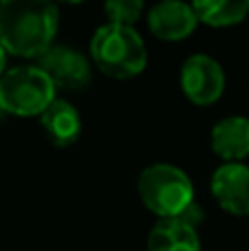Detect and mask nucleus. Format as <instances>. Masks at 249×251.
Returning <instances> with one entry per match:
<instances>
[{"label":"nucleus","instance_id":"obj_1","mask_svg":"<svg viewBox=\"0 0 249 251\" xmlns=\"http://www.w3.org/2000/svg\"><path fill=\"white\" fill-rule=\"evenodd\" d=\"M57 31V7L44 0L0 2V44L20 57H40Z\"/></svg>","mask_w":249,"mask_h":251},{"label":"nucleus","instance_id":"obj_2","mask_svg":"<svg viewBox=\"0 0 249 251\" xmlns=\"http://www.w3.org/2000/svg\"><path fill=\"white\" fill-rule=\"evenodd\" d=\"M91 57L95 66L115 79H130L144 73L148 64L146 42L132 26L108 25L100 26L91 40Z\"/></svg>","mask_w":249,"mask_h":251},{"label":"nucleus","instance_id":"obj_3","mask_svg":"<svg viewBox=\"0 0 249 251\" xmlns=\"http://www.w3.org/2000/svg\"><path fill=\"white\" fill-rule=\"evenodd\" d=\"M139 199L161 221L183 218L194 205V187L183 170L168 163L146 168L137 181Z\"/></svg>","mask_w":249,"mask_h":251},{"label":"nucleus","instance_id":"obj_4","mask_svg":"<svg viewBox=\"0 0 249 251\" xmlns=\"http://www.w3.org/2000/svg\"><path fill=\"white\" fill-rule=\"evenodd\" d=\"M55 101V86L38 66H16L0 77V104L18 117L42 115Z\"/></svg>","mask_w":249,"mask_h":251},{"label":"nucleus","instance_id":"obj_5","mask_svg":"<svg viewBox=\"0 0 249 251\" xmlns=\"http://www.w3.org/2000/svg\"><path fill=\"white\" fill-rule=\"evenodd\" d=\"M181 88L197 106L214 104L225 88V73L210 55H192L181 66Z\"/></svg>","mask_w":249,"mask_h":251},{"label":"nucleus","instance_id":"obj_6","mask_svg":"<svg viewBox=\"0 0 249 251\" xmlns=\"http://www.w3.org/2000/svg\"><path fill=\"white\" fill-rule=\"evenodd\" d=\"M38 69L44 71L55 88L77 91L84 88L91 79L88 60L75 49L66 47H51L47 53L38 57Z\"/></svg>","mask_w":249,"mask_h":251},{"label":"nucleus","instance_id":"obj_7","mask_svg":"<svg viewBox=\"0 0 249 251\" xmlns=\"http://www.w3.org/2000/svg\"><path fill=\"white\" fill-rule=\"evenodd\" d=\"M212 194L225 212L249 216V168L243 163H225L212 176Z\"/></svg>","mask_w":249,"mask_h":251},{"label":"nucleus","instance_id":"obj_8","mask_svg":"<svg viewBox=\"0 0 249 251\" xmlns=\"http://www.w3.org/2000/svg\"><path fill=\"white\" fill-rule=\"evenodd\" d=\"M199 18L194 13L192 4L179 2V0H166L150 9L148 26L159 40L176 42V40L188 38L194 31Z\"/></svg>","mask_w":249,"mask_h":251},{"label":"nucleus","instance_id":"obj_9","mask_svg":"<svg viewBox=\"0 0 249 251\" xmlns=\"http://www.w3.org/2000/svg\"><path fill=\"white\" fill-rule=\"evenodd\" d=\"M148 251H201L197 227L183 218H166L152 227Z\"/></svg>","mask_w":249,"mask_h":251},{"label":"nucleus","instance_id":"obj_10","mask_svg":"<svg viewBox=\"0 0 249 251\" xmlns=\"http://www.w3.org/2000/svg\"><path fill=\"white\" fill-rule=\"evenodd\" d=\"M212 150L227 163L249 154V119L225 117L212 128Z\"/></svg>","mask_w":249,"mask_h":251},{"label":"nucleus","instance_id":"obj_11","mask_svg":"<svg viewBox=\"0 0 249 251\" xmlns=\"http://www.w3.org/2000/svg\"><path fill=\"white\" fill-rule=\"evenodd\" d=\"M42 128L47 137L51 139L53 146L66 148L71 143L77 141L79 132H82V119L79 113L64 100H55L42 115Z\"/></svg>","mask_w":249,"mask_h":251},{"label":"nucleus","instance_id":"obj_12","mask_svg":"<svg viewBox=\"0 0 249 251\" xmlns=\"http://www.w3.org/2000/svg\"><path fill=\"white\" fill-rule=\"evenodd\" d=\"M201 22L210 26H229L249 13V0H199L192 4Z\"/></svg>","mask_w":249,"mask_h":251},{"label":"nucleus","instance_id":"obj_13","mask_svg":"<svg viewBox=\"0 0 249 251\" xmlns=\"http://www.w3.org/2000/svg\"><path fill=\"white\" fill-rule=\"evenodd\" d=\"M104 11L113 25L132 26L144 11V2L141 0H110L104 4Z\"/></svg>","mask_w":249,"mask_h":251},{"label":"nucleus","instance_id":"obj_14","mask_svg":"<svg viewBox=\"0 0 249 251\" xmlns=\"http://www.w3.org/2000/svg\"><path fill=\"white\" fill-rule=\"evenodd\" d=\"M4 57H7V51H4V47L0 44V77H2V71H4Z\"/></svg>","mask_w":249,"mask_h":251},{"label":"nucleus","instance_id":"obj_15","mask_svg":"<svg viewBox=\"0 0 249 251\" xmlns=\"http://www.w3.org/2000/svg\"><path fill=\"white\" fill-rule=\"evenodd\" d=\"M4 117V108H2V104H0V119Z\"/></svg>","mask_w":249,"mask_h":251}]
</instances>
